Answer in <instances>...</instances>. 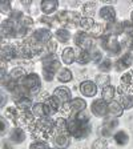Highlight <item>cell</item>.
<instances>
[{
  "mask_svg": "<svg viewBox=\"0 0 133 149\" xmlns=\"http://www.w3.org/2000/svg\"><path fill=\"white\" fill-rule=\"evenodd\" d=\"M99 43H100V47L107 51L108 56H116L121 51V44L116 36L104 35L101 39H99Z\"/></svg>",
  "mask_w": 133,
  "mask_h": 149,
  "instance_id": "cell-1",
  "label": "cell"
},
{
  "mask_svg": "<svg viewBox=\"0 0 133 149\" xmlns=\"http://www.w3.org/2000/svg\"><path fill=\"white\" fill-rule=\"evenodd\" d=\"M20 84H23V85L29 91L31 95H36V93H39V91H40L41 80H40V76L37 73H29L20 81Z\"/></svg>",
  "mask_w": 133,
  "mask_h": 149,
  "instance_id": "cell-2",
  "label": "cell"
},
{
  "mask_svg": "<svg viewBox=\"0 0 133 149\" xmlns=\"http://www.w3.org/2000/svg\"><path fill=\"white\" fill-rule=\"evenodd\" d=\"M91 111L97 117H102V118L108 117V102L102 99L95 100L92 102V105H91Z\"/></svg>",
  "mask_w": 133,
  "mask_h": 149,
  "instance_id": "cell-3",
  "label": "cell"
},
{
  "mask_svg": "<svg viewBox=\"0 0 133 149\" xmlns=\"http://www.w3.org/2000/svg\"><path fill=\"white\" fill-rule=\"evenodd\" d=\"M97 89L99 87L96 85V83L91 80H85L80 84V92L85 97H95L97 95Z\"/></svg>",
  "mask_w": 133,
  "mask_h": 149,
  "instance_id": "cell-4",
  "label": "cell"
},
{
  "mask_svg": "<svg viewBox=\"0 0 133 149\" xmlns=\"http://www.w3.org/2000/svg\"><path fill=\"white\" fill-rule=\"evenodd\" d=\"M118 127V120L115 117H105V121H104V124L101 127V134L104 137H108L111 134H113L115 129Z\"/></svg>",
  "mask_w": 133,
  "mask_h": 149,
  "instance_id": "cell-5",
  "label": "cell"
},
{
  "mask_svg": "<svg viewBox=\"0 0 133 149\" xmlns=\"http://www.w3.org/2000/svg\"><path fill=\"white\" fill-rule=\"evenodd\" d=\"M124 33V24L123 22L115 20L112 23H107L105 24V35L109 36H120Z\"/></svg>",
  "mask_w": 133,
  "mask_h": 149,
  "instance_id": "cell-6",
  "label": "cell"
},
{
  "mask_svg": "<svg viewBox=\"0 0 133 149\" xmlns=\"http://www.w3.org/2000/svg\"><path fill=\"white\" fill-rule=\"evenodd\" d=\"M33 39L37 41L39 44L45 45L47 43H49L52 40V33L48 28H39L33 32Z\"/></svg>",
  "mask_w": 133,
  "mask_h": 149,
  "instance_id": "cell-7",
  "label": "cell"
},
{
  "mask_svg": "<svg viewBox=\"0 0 133 149\" xmlns=\"http://www.w3.org/2000/svg\"><path fill=\"white\" fill-rule=\"evenodd\" d=\"M53 96L59 100L61 104H67V102L72 101V93L69 88L67 87H57L53 91Z\"/></svg>",
  "mask_w": 133,
  "mask_h": 149,
  "instance_id": "cell-8",
  "label": "cell"
},
{
  "mask_svg": "<svg viewBox=\"0 0 133 149\" xmlns=\"http://www.w3.org/2000/svg\"><path fill=\"white\" fill-rule=\"evenodd\" d=\"M99 16L108 23H112L116 20V9L112 6H104L99 11Z\"/></svg>",
  "mask_w": 133,
  "mask_h": 149,
  "instance_id": "cell-9",
  "label": "cell"
},
{
  "mask_svg": "<svg viewBox=\"0 0 133 149\" xmlns=\"http://www.w3.org/2000/svg\"><path fill=\"white\" fill-rule=\"evenodd\" d=\"M13 102L16 104L20 111H29V108L32 109L33 107V102L32 99L29 96H19V97H13Z\"/></svg>",
  "mask_w": 133,
  "mask_h": 149,
  "instance_id": "cell-10",
  "label": "cell"
},
{
  "mask_svg": "<svg viewBox=\"0 0 133 149\" xmlns=\"http://www.w3.org/2000/svg\"><path fill=\"white\" fill-rule=\"evenodd\" d=\"M123 113H124V108H123V105L120 104V101H116V100H113V101L108 102V116L109 117H120V116H123Z\"/></svg>",
  "mask_w": 133,
  "mask_h": 149,
  "instance_id": "cell-11",
  "label": "cell"
},
{
  "mask_svg": "<svg viewBox=\"0 0 133 149\" xmlns=\"http://www.w3.org/2000/svg\"><path fill=\"white\" fill-rule=\"evenodd\" d=\"M25 140V133L24 130L20 127H15L11 132H9V141L13 144H22Z\"/></svg>",
  "mask_w": 133,
  "mask_h": 149,
  "instance_id": "cell-12",
  "label": "cell"
},
{
  "mask_svg": "<svg viewBox=\"0 0 133 149\" xmlns=\"http://www.w3.org/2000/svg\"><path fill=\"white\" fill-rule=\"evenodd\" d=\"M44 104H45V107H47V111H48V116H49V117H51L52 115H55L56 112L59 111V109L61 108V105H63L61 102H60L59 100L56 99L53 95H52V96H51L48 100H47Z\"/></svg>",
  "mask_w": 133,
  "mask_h": 149,
  "instance_id": "cell-13",
  "label": "cell"
},
{
  "mask_svg": "<svg viewBox=\"0 0 133 149\" xmlns=\"http://www.w3.org/2000/svg\"><path fill=\"white\" fill-rule=\"evenodd\" d=\"M40 7H41V11L44 12V15L49 16L53 12H56V9L59 7V1L57 0H44V1H41Z\"/></svg>",
  "mask_w": 133,
  "mask_h": 149,
  "instance_id": "cell-14",
  "label": "cell"
},
{
  "mask_svg": "<svg viewBox=\"0 0 133 149\" xmlns=\"http://www.w3.org/2000/svg\"><path fill=\"white\" fill-rule=\"evenodd\" d=\"M13 59H16L15 45H6V44H3V47H1V60L11 61Z\"/></svg>",
  "mask_w": 133,
  "mask_h": 149,
  "instance_id": "cell-15",
  "label": "cell"
},
{
  "mask_svg": "<svg viewBox=\"0 0 133 149\" xmlns=\"http://www.w3.org/2000/svg\"><path fill=\"white\" fill-rule=\"evenodd\" d=\"M89 134H91V124L89 123H84V124H80L79 129L72 134V137H75L77 140H83V139H87Z\"/></svg>",
  "mask_w": 133,
  "mask_h": 149,
  "instance_id": "cell-16",
  "label": "cell"
},
{
  "mask_svg": "<svg viewBox=\"0 0 133 149\" xmlns=\"http://www.w3.org/2000/svg\"><path fill=\"white\" fill-rule=\"evenodd\" d=\"M53 143H55L56 148L57 149H65L69 146V137L68 134L65 133H57L55 137H53Z\"/></svg>",
  "mask_w": 133,
  "mask_h": 149,
  "instance_id": "cell-17",
  "label": "cell"
},
{
  "mask_svg": "<svg viewBox=\"0 0 133 149\" xmlns=\"http://www.w3.org/2000/svg\"><path fill=\"white\" fill-rule=\"evenodd\" d=\"M75 52H76V61L80 65H85L89 61H92V59H91V52H88V51H84L77 47V48L75 49Z\"/></svg>",
  "mask_w": 133,
  "mask_h": 149,
  "instance_id": "cell-18",
  "label": "cell"
},
{
  "mask_svg": "<svg viewBox=\"0 0 133 149\" xmlns=\"http://www.w3.org/2000/svg\"><path fill=\"white\" fill-rule=\"evenodd\" d=\"M32 113H33V116L37 118L49 117V116H48V111H47V107L44 102H35L33 107H32Z\"/></svg>",
  "mask_w": 133,
  "mask_h": 149,
  "instance_id": "cell-19",
  "label": "cell"
},
{
  "mask_svg": "<svg viewBox=\"0 0 133 149\" xmlns=\"http://www.w3.org/2000/svg\"><path fill=\"white\" fill-rule=\"evenodd\" d=\"M69 107H71V111L75 112V115H76L77 112H81L87 108V101L84 99H80V97H75L69 102Z\"/></svg>",
  "mask_w": 133,
  "mask_h": 149,
  "instance_id": "cell-20",
  "label": "cell"
},
{
  "mask_svg": "<svg viewBox=\"0 0 133 149\" xmlns=\"http://www.w3.org/2000/svg\"><path fill=\"white\" fill-rule=\"evenodd\" d=\"M61 60L64 64L69 65L72 64L73 61H76V52H75L73 48H71V47H67L64 51H63L61 53Z\"/></svg>",
  "mask_w": 133,
  "mask_h": 149,
  "instance_id": "cell-21",
  "label": "cell"
},
{
  "mask_svg": "<svg viewBox=\"0 0 133 149\" xmlns=\"http://www.w3.org/2000/svg\"><path fill=\"white\" fill-rule=\"evenodd\" d=\"M19 124H24L31 127L32 124H35V116L32 112L29 111H22L20 112V118H19Z\"/></svg>",
  "mask_w": 133,
  "mask_h": 149,
  "instance_id": "cell-22",
  "label": "cell"
},
{
  "mask_svg": "<svg viewBox=\"0 0 133 149\" xmlns=\"http://www.w3.org/2000/svg\"><path fill=\"white\" fill-rule=\"evenodd\" d=\"M88 33H89V36H92L93 39H97V40H99V39H101V37L105 35V25L101 24V23H96L95 27H93Z\"/></svg>",
  "mask_w": 133,
  "mask_h": 149,
  "instance_id": "cell-23",
  "label": "cell"
},
{
  "mask_svg": "<svg viewBox=\"0 0 133 149\" xmlns=\"http://www.w3.org/2000/svg\"><path fill=\"white\" fill-rule=\"evenodd\" d=\"M8 76L12 79V80H15V81H17V83H20V81H22L23 79L27 76V72H25V69L23 68V67H15L12 71L9 72Z\"/></svg>",
  "mask_w": 133,
  "mask_h": 149,
  "instance_id": "cell-24",
  "label": "cell"
},
{
  "mask_svg": "<svg viewBox=\"0 0 133 149\" xmlns=\"http://www.w3.org/2000/svg\"><path fill=\"white\" fill-rule=\"evenodd\" d=\"M113 140H115V143L117 144V145L124 146L129 143V136H128V133L125 130H118V132H116V133L113 134Z\"/></svg>",
  "mask_w": 133,
  "mask_h": 149,
  "instance_id": "cell-25",
  "label": "cell"
},
{
  "mask_svg": "<svg viewBox=\"0 0 133 149\" xmlns=\"http://www.w3.org/2000/svg\"><path fill=\"white\" fill-rule=\"evenodd\" d=\"M55 36H56V40L60 41V43H68L71 40V32L68 29H65V28H59L57 31L55 32Z\"/></svg>",
  "mask_w": 133,
  "mask_h": 149,
  "instance_id": "cell-26",
  "label": "cell"
},
{
  "mask_svg": "<svg viewBox=\"0 0 133 149\" xmlns=\"http://www.w3.org/2000/svg\"><path fill=\"white\" fill-rule=\"evenodd\" d=\"M55 132L57 133H68V121L64 117H59L55 120Z\"/></svg>",
  "mask_w": 133,
  "mask_h": 149,
  "instance_id": "cell-27",
  "label": "cell"
},
{
  "mask_svg": "<svg viewBox=\"0 0 133 149\" xmlns=\"http://www.w3.org/2000/svg\"><path fill=\"white\" fill-rule=\"evenodd\" d=\"M115 93H116V88L113 85H108V87H105L101 91V97L107 102H111L115 100Z\"/></svg>",
  "mask_w": 133,
  "mask_h": 149,
  "instance_id": "cell-28",
  "label": "cell"
},
{
  "mask_svg": "<svg viewBox=\"0 0 133 149\" xmlns=\"http://www.w3.org/2000/svg\"><path fill=\"white\" fill-rule=\"evenodd\" d=\"M79 48H81V49H84V51H88V52H92V51L95 49V39L87 33V36L84 37L81 44L79 45Z\"/></svg>",
  "mask_w": 133,
  "mask_h": 149,
  "instance_id": "cell-29",
  "label": "cell"
},
{
  "mask_svg": "<svg viewBox=\"0 0 133 149\" xmlns=\"http://www.w3.org/2000/svg\"><path fill=\"white\" fill-rule=\"evenodd\" d=\"M20 109L15 108V107H8L6 111V115L8 116V118L12 120V123L15 125H19V118H20Z\"/></svg>",
  "mask_w": 133,
  "mask_h": 149,
  "instance_id": "cell-30",
  "label": "cell"
},
{
  "mask_svg": "<svg viewBox=\"0 0 133 149\" xmlns=\"http://www.w3.org/2000/svg\"><path fill=\"white\" fill-rule=\"evenodd\" d=\"M73 79V74H72V71L68 68H61L59 72H57V80L60 83H69V81Z\"/></svg>",
  "mask_w": 133,
  "mask_h": 149,
  "instance_id": "cell-31",
  "label": "cell"
},
{
  "mask_svg": "<svg viewBox=\"0 0 133 149\" xmlns=\"http://www.w3.org/2000/svg\"><path fill=\"white\" fill-rule=\"evenodd\" d=\"M95 11H96V3H93V1L85 3L83 6V8H81V12H83L84 17H92Z\"/></svg>",
  "mask_w": 133,
  "mask_h": 149,
  "instance_id": "cell-32",
  "label": "cell"
},
{
  "mask_svg": "<svg viewBox=\"0 0 133 149\" xmlns=\"http://www.w3.org/2000/svg\"><path fill=\"white\" fill-rule=\"evenodd\" d=\"M95 83H96V85L99 88H102V89H104L105 87L111 85V77H109L107 73H100L96 77V81H95Z\"/></svg>",
  "mask_w": 133,
  "mask_h": 149,
  "instance_id": "cell-33",
  "label": "cell"
},
{
  "mask_svg": "<svg viewBox=\"0 0 133 149\" xmlns=\"http://www.w3.org/2000/svg\"><path fill=\"white\" fill-rule=\"evenodd\" d=\"M96 22L93 20V17H83L81 19V23H80V27H81V31L84 32H89L93 27H95Z\"/></svg>",
  "mask_w": 133,
  "mask_h": 149,
  "instance_id": "cell-34",
  "label": "cell"
},
{
  "mask_svg": "<svg viewBox=\"0 0 133 149\" xmlns=\"http://www.w3.org/2000/svg\"><path fill=\"white\" fill-rule=\"evenodd\" d=\"M43 69L45 71H49L52 73H57V72L61 69V64H60L59 60H55V61L47 63V64H43Z\"/></svg>",
  "mask_w": 133,
  "mask_h": 149,
  "instance_id": "cell-35",
  "label": "cell"
},
{
  "mask_svg": "<svg viewBox=\"0 0 133 149\" xmlns=\"http://www.w3.org/2000/svg\"><path fill=\"white\" fill-rule=\"evenodd\" d=\"M113 63H112L111 59H104L101 63L99 64V69L101 73H107L108 74V72H111L112 69H113Z\"/></svg>",
  "mask_w": 133,
  "mask_h": 149,
  "instance_id": "cell-36",
  "label": "cell"
},
{
  "mask_svg": "<svg viewBox=\"0 0 133 149\" xmlns=\"http://www.w3.org/2000/svg\"><path fill=\"white\" fill-rule=\"evenodd\" d=\"M120 104L124 109H132L133 108V96L132 95H123L120 97Z\"/></svg>",
  "mask_w": 133,
  "mask_h": 149,
  "instance_id": "cell-37",
  "label": "cell"
},
{
  "mask_svg": "<svg viewBox=\"0 0 133 149\" xmlns=\"http://www.w3.org/2000/svg\"><path fill=\"white\" fill-rule=\"evenodd\" d=\"M81 13L76 12V11H72V12H68V23L71 25H80L81 23Z\"/></svg>",
  "mask_w": 133,
  "mask_h": 149,
  "instance_id": "cell-38",
  "label": "cell"
},
{
  "mask_svg": "<svg viewBox=\"0 0 133 149\" xmlns=\"http://www.w3.org/2000/svg\"><path fill=\"white\" fill-rule=\"evenodd\" d=\"M67 121H68V133L72 136V134H73L75 132L79 129V127H80L81 123H79V121L76 120V117H75V116H71V117H69Z\"/></svg>",
  "mask_w": 133,
  "mask_h": 149,
  "instance_id": "cell-39",
  "label": "cell"
},
{
  "mask_svg": "<svg viewBox=\"0 0 133 149\" xmlns=\"http://www.w3.org/2000/svg\"><path fill=\"white\" fill-rule=\"evenodd\" d=\"M75 117H76V120H77L79 123L84 124V123H89L91 115H89V112H88L87 109H84V111H81V112H77V113L75 115Z\"/></svg>",
  "mask_w": 133,
  "mask_h": 149,
  "instance_id": "cell-40",
  "label": "cell"
},
{
  "mask_svg": "<svg viewBox=\"0 0 133 149\" xmlns=\"http://www.w3.org/2000/svg\"><path fill=\"white\" fill-rule=\"evenodd\" d=\"M118 59L124 63V65L127 67L128 69L133 65V55L130 52H124L123 55H121V57H118Z\"/></svg>",
  "mask_w": 133,
  "mask_h": 149,
  "instance_id": "cell-41",
  "label": "cell"
},
{
  "mask_svg": "<svg viewBox=\"0 0 133 149\" xmlns=\"http://www.w3.org/2000/svg\"><path fill=\"white\" fill-rule=\"evenodd\" d=\"M91 59H92V61L95 63V64L99 65L100 63H101L102 60H104L101 51H99V49H93L92 52H91Z\"/></svg>",
  "mask_w": 133,
  "mask_h": 149,
  "instance_id": "cell-42",
  "label": "cell"
},
{
  "mask_svg": "<svg viewBox=\"0 0 133 149\" xmlns=\"http://www.w3.org/2000/svg\"><path fill=\"white\" fill-rule=\"evenodd\" d=\"M0 11H1V13L9 15V16H11V13L13 12L12 7H11V3H9V1H6V0H3V1L0 3Z\"/></svg>",
  "mask_w": 133,
  "mask_h": 149,
  "instance_id": "cell-43",
  "label": "cell"
},
{
  "mask_svg": "<svg viewBox=\"0 0 133 149\" xmlns=\"http://www.w3.org/2000/svg\"><path fill=\"white\" fill-rule=\"evenodd\" d=\"M120 83L123 84V85H128V87H130V85H132V83H133L132 72H125V73L121 76Z\"/></svg>",
  "mask_w": 133,
  "mask_h": 149,
  "instance_id": "cell-44",
  "label": "cell"
},
{
  "mask_svg": "<svg viewBox=\"0 0 133 149\" xmlns=\"http://www.w3.org/2000/svg\"><path fill=\"white\" fill-rule=\"evenodd\" d=\"M55 20H57L60 24H67L68 23V11H60V12H57Z\"/></svg>",
  "mask_w": 133,
  "mask_h": 149,
  "instance_id": "cell-45",
  "label": "cell"
},
{
  "mask_svg": "<svg viewBox=\"0 0 133 149\" xmlns=\"http://www.w3.org/2000/svg\"><path fill=\"white\" fill-rule=\"evenodd\" d=\"M108 148V143L105 139H99L93 143V148L92 149H107Z\"/></svg>",
  "mask_w": 133,
  "mask_h": 149,
  "instance_id": "cell-46",
  "label": "cell"
},
{
  "mask_svg": "<svg viewBox=\"0 0 133 149\" xmlns=\"http://www.w3.org/2000/svg\"><path fill=\"white\" fill-rule=\"evenodd\" d=\"M19 24L23 25V27L25 28H29L33 25V20H32V17H29V16H23L22 19H20V22H19Z\"/></svg>",
  "mask_w": 133,
  "mask_h": 149,
  "instance_id": "cell-47",
  "label": "cell"
},
{
  "mask_svg": "<svg viewBox=\"0 0 133 149\" xmlns=\"http://www.w3.org/2000/svg\"><path fill=\"white\" fill-rule=\"evenodd\" d=\"M87 36V32H84V31H79V32H76L75 33V37H73V40H75V44L76 45H80L81 44V41H83V39Z\"/></svg>",
  "mask_w": 133,
  "mask_h": 149,
  "instance_id": "cell-48",
  "label": "cell"
},
{
  "mask_svg": "<svg viewBox=\"0 0 133 149\" xmlns=\"http://www.w3.org/2000/svg\"><path fill=\"white\" fill-rule=\"evenodd\" d=\"M29 149H49L44 141H35L29 145Z\"/></svg>",
  "mask_w": 133,
  "mask_h": 149,
  "instance_id": "cell-49",
  "label": "cell"
},
{
  "mask_svg": "<svg viewBox=\"0 0 133 149\" xmlns=\"http://www.w3.org/2000/svg\"><path fill=\"white\" fill-rule=\"evenodd\" d=\"M45 49L48 53H55L56 49H57V44H56L55 40H51L49 43L45 44Z\"/></svg>",
  "mask_w": 133,
  "mask_h": 149,
  "instance_id": "cell-50",
  "label": "cell"
},
{
  "mask_svg": "<svg viewBox=\"0 0 133 149\" xmlns=\"http://www.w3.org/2000/svg\"><path fill=\"white\" fill-rule=\"evenodd\" d=\"M43 77H44V80H47V81H52L53 77H55V73H52V72H49V71H45V69H43Z\"/></svg>",
  "mask_w": 133,
  "mask_h": 149,
  "instance_id": "cell-51",
  "label": "cell"
},
{
  "mask_svg": "<svg viewBox=\"0 0 133 149\" xmlns=\"http://www.w3.org/2000/svg\"><path fill=\"white\" fill-rule=\"evenodd\" d=\"M40 22L44 23V24H47L48 27H53V22H55V20L48 17V16H43V17H40Z\"/></svg>",
  "mask_w": 133,
  "mask_h": 149,
  "instance_id": "cell-52",
  "label": "cell"
},
{
  "mask_svg": "<svg viewBox=\"0 0 133 149\" xmlns=\"http://www.w3.org/2000/svg\"><path fill=\"white\" fill-rule=\"evenodd\" d=\"M1 129H0V132H1V134H4L7 132V129H8V124H7V120H6V117H1Z\"/></svg>",
  "mask_w": 133,
  "mask_h": 149,
  "instance_id": "cell-53",
  "label": "cell"
},
{
  "mask_svg": "<svg viewBox=\"0 0 133 149\" xmlns=\"http://www.w3.org/2000/svg\"><path fill=\"white\" fill-rule=\"evenodd\" d=\"M3 149H13V148H12V145H11L9 143L4 141V143H3Z\"/></svg>",
  "mask_w": 133,
  "mask_h": 149,
  "instance_id": "cell-54",
  "label": "cell"
},
{
  "mask_svg": "<svg viewBox=\"0 0 133 149\" xmlns=\"http://www.w3.org/2000/svg\"><path fill=\"white\" fill-rule=\"evenodd\" d=\"M6 99H7V97H6V93L1 92V107L6 105Z\"/></svg>",
  "mask_w": 133,
  "mask_h": 149,
  "instance_id": "cell-55",
  "label": "cell"
},
{
  "mask_svg": "<svg viewBox=\"0 0 133 149\" xmlns=\"http://www.w3.org/2000/svg\"><path fill=\"white\" fill-rule=\"evenodd\" d=\"M23 6H31V1H28V0H23Z\"/></svg>",
  "mask_w": 133,
  "mask_h": 149,
  "instance_id": "cell-56",
  "label": "cell"
},
{
  "mask_svg": "<svg viewBox=\"0 0 133 149\" xmlns=\"http://www.w3.org/2000/svg\"><path fill=\"white\" fill-rule=\"evenodd\" d=\"M130 22L133 23V11H132V12H130Z\"/></svg>",
  "mask_w": 133,
  "mask_h": 149,
  "instance_id": "cell-57",
  "label": "cell"
},
{
  "mask_svg": "<svg viewBox=\"0 0 133 149\" xmlns=\"http://www.w3.org/2000/svg\"><path fill=\"white\" fill-rule=\"evenodd\" d=\"M130 51H132V52H133V45H132V48H130Z\"/></svg>",
  "mask_w": 133,
  "mask_h": 149,
  "instance_id": "cell-58",
  "label": "cell"
},
{
  "mask_svg": "<svg viewBox=\"0 0 133 149\" xmlns=\"http://www.w3.org/2000/svg\"><path fill=\"white\" fill-rule=\"evenodd\" d=\"M132 3H133V1H132Z\"/></svg>",
  "mask_w": 133,
  "mask_h": 149,
  "instance_id": "cell-59",
  "label": "cell"
}]
</instances>
